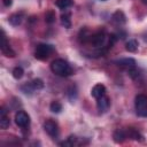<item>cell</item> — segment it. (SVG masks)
<instances>
[{"mask_svg": "<svg viewBox=\"0 0 147 147\" xmlns=\"http://www.w3.org/2000/svg\"><path fill=\"white\" fill-rule=\"evenodd\" d=\"M51 70L53 74H55L60 77H68V76L72 75V68L63 59H55L51 63Z\"/></svg>", "mask_w": 147, "mask_h": 147, "instance_id": "cell-1", "label": "cell"}, {"mask_svg": "<svg viewBox=\"0 0 147 147\" xmlns=\"http://www.w3.org/2000/svg\"><path fill=\"white\" fill-rule=\"evenodd\" d=\"M53 52H54V47L52 45H48V44H38L36 46V49H34V57L37 60L44 61V60H47Z\"/></svg>", "mask_w": 147, "mask_h": 147, "instance_id": "cell-2", "label": "cell"}, {"mask_svg": "<svg viewBox=\"0 0 147 147\" xmlns=\"http://www.w3.org/2000/svg\"><path fill=\"white\" fill-rule=\"evenodd\" d=\"M136 113L140 117H147V96L145 94H138L134 100Z\"/></svg>", "mask_w": 147, "mask_h": 147, "instance_id": "cell-3", "label": "cell"}, {"mask_svg": "<svg viewBox=\"0 0 147 147\" xmlns=\"http://www.w3.org/2000/svg\"><path fill=\"white\" fill-rule=\"evenodd\" d=\"M44 130L52 138H57V136H59V125L53 119H47L44 123Z\"/></svg>", "mask_w": 147, "mask_h": 147, "instance_id": "cell-4", "label": "cell"}, {"mask_svg": "<svg viewBox=\"0 0 147 147\" xmlns=\"http://www.w3.org/2000/svg\"><path fill=\"white\" fill-rule=\"evenodd\" d=\"M15 123L20 127H26L30 124V116L24 110H18L15 114Z\"/></svg>", "mask_w": 147, "mask_h": 147, "instance_id": "cell-5", "label": "cell"}, {"mask_svg": "<svg viewBox=\"0 0 147 147\" xmlns=\"http://www.w3.org/2000/svg\"><path fill=\"white\" fill-rule=\"evenodd\" d=\"M1 33H2V44H1V52L3 55H6L7 57H15L16 53L13 51V48L10 47L7 38H6V34H5V31L1 30Z\"/></svg>", "mask_w": 147, "mask_h": 147, "instance_id": "cell-6", "label": "cell"}, {"mask_svg": "<svg viewBox=\"0 0 147 147\" xmlns=\"http://www.w3.org/2000/svg\"><path fill=\"white\" fill-rule=\"evenodd\" d=\"M110 107V99L105 94L101 98L96 99V108L99 110V113H106Z\"/></svg>", "mask_w": 147, "mask_h": 147, "instance_id": "cell-7", "label": "cell"}, {"mask_svg": "<svg viewBox=\"0 0 147 147\" xmlns=\"http://www.w3.org/2000/svg\"><path fill=\"white\" fill-rule=\"evenodd\" d=\"M9 125H10V119L7 114V110L5 107H1V109H0V127L2 130H6L7 127H9Z\"/></svg>", "mask_w": 147, "mask_h": 147, "instance_id": "cell-8", "label": "cell"}, {"mask_svg": "<svg viewBox=\"0 0 147 147\" xmlns=\"http://www.w3.org/2000/svg\"><path fill=\"white\" fill-rule=\"evenodd\" d=\"M111 21L116 24V25H123V24H125L126 23V16H125V14L122 11V10H116L113 15H111Z\"/></svg>", "mask_w": 147, "mask_h": 147, "instance_id": "cell-9", "label": "cell"}, {"mask_svg": "<svg viewBox=\"0 0 147 147\" xmlns=\"http://www.w3.org/2000/svg\"><path fill=\"white\" fill-rule=\"evenodd\" d=\"M92 32L87 29V28H82L79 33H78V40L82 42V44H87L91 41V38H92Z\"/></svg>", "mask_w": 147, "mask_h": 147, "instance_id": "cell-10", "label": "cell"}, {"mask_svg": "<svg viewBox=\"0 0 147 147\" xmlns=\"http://www.w3.org/2000/svg\"><path fill=\"white\" fill-rule=\"evenodd\" d=\"M105 94H106V87L103 84H95L91 90V95L95 99H99Z\"/></svg>", "mask_w": 147, "mask_h": 147, "instance_id": "cell-11", "label": "cell"}, {"mask_svg": "<svg viewBox=\"0 0 147 147\" xmlns=\"http://www.w3.org/2000/svg\"><path fill=\"white\" fill-rule=\"evenodd\" d=\"M115 63L118 65V67H122V68H131V67H134L136 65V60L132 59V57H124V59H119L117 61H115Z\"/></svg>", "mask_w": 147, "mask_h": 147, "instance_id": "cell-12", "label": "cell"}, {"mask_svg": "<svg viewBox=\"0 0 147 147\" xmlns=\"http://www.w3.org/2000/svg\"><path fill=\"white\" fill-rule=\"evenodd\" d=\"M126 136L130 138V139H132V140H134V141H144V137H142V134L138 131V130H136V129H133V127H129L127 129V131H126Z\"/></svg>", "mask_w": 147, "mask_h": 147, "instance_id": "cell-13", "label": "cell"}, {"mask_svg": "<svg viewBox=\"0 0 147 147\" xmlns=\"http://www.w3.org/2000/svg\"><path fill=\"white\" fill-rule=\"evenodd\" d=\"M126 138H127L126 132L124 130H122V129H117L113 133V139H114V141L116 144H122Z\"/></svg>", "mask_w": 147, "mask_h": 147, "instance_id": "cell-14", "label": "cell"}, {"mask_svg": "<svg viewBox=\"0 0 147 147\" xmlns=\"http://www.w3.org/2000/svg\"><path fill=\"white\" fill-rule=\"evenodd\" d=\"M23 15H24V13H22V11L21 13H14L9 16L8 21L13 26H18L23 21Z\"/></svg>", "mask_w": 147, "mask_h": 147, "instance_id": "cell-15", "label": "cell"}, {"mask_svg": "<svg viewBox=\"0 0 147 147\" xmlns=\"http://www.w3.org/2000/svg\"><path fill=\"white\" fill-rule=\"evenodd\" d=\"M61 24L67 29L71 28V14L69 11L61 15Z\"/></svg>", "mask_w": 147, "mask_h": 147, "instance_id": "cell-16", "label": "cell"}, {"mask_svg": "<svg viewBox=\"0 0 147 147\" xmlns=\"http://www.w3.org/2000/svg\"><path fill=\"white\" fill-rule=\"evenodd\" d=\"M125 49L130 53H134L138 51V41L136 39H131L125 44Z\"/></svg>", "mask_w": 147, "mask_h": 147, "instance_id": "cell-17", "label": "cell"}, {"mask_svg": "<svg viewBox=\"0 0 147 147\" xmlns=\"http://www.w3.org/2000/svg\"><path fill=\"white\" fill-rule=\"evenodd\" d=\"M72 3H74V0H56V1H55V5H56L60 9H62V10H64V9H67V8H69V7H71Z\"/></svg>", "mask_w": 147, "mask_h": 147, "instance_id": "cell-18", "label": "cell"}, {"mask_svg": "<svg viewBox=\"0 0 147 147\" xmlns=\"http://www.w3.org/2000/svg\"><path fill=\"white\" fill-rule=\"evenodd\" d=\"M20 88H21V91H22L24 94H29V95H31V94L33 93V91H36L31 82H30V83H24L23 85H21Z\"/></svg>", "mask_w": 147, "mask_h": 147, "instance_id": "cell-19", "label": "cell"}, {"mask_svg": "<svg viewBox=\"0 0 147 147\" xmlns=\"http://www.w3.org/2000/svg\"><path fill=\"white\" fill-rule=\"evenodd\" d=\"M49 109H51L52 113L59 114V113H61V110H62V105H61L59 101H53V102L49 105Z\"/></svg>", "mask_w": 147, "mask_h": 147, "instance_id": "cell-20", "label": "cell"}, {"mask_svg": "<svg viewBox=\"0 0 147 147\" xmlns=\"http://www.w3.org/2000/svg\"><path fill=\"white\" fill-rule=\"evenodd\" d=\"M45 22L48 24H52L55 22V13L53 10H47L45 14Z\"/></svg>", "mask_w": 147, "mask_h": 147, "instance_id": "cell-21", "label": "cell"}, {"mask_svg": "<svg viewBox=\"0 0 147 147\" xmlns=\"http://www.w3.org/2000/svg\"><path fill=\"white\" fill-rule=\"evenodd\" d=\"M76 141H77L76 136H69L65 141H62V142H60L59 145H60V146H74V145L76 144Z\"/></svg>", "mask_w": 147, "mask_h": 147, "instance_id": "cell-22", "label": "cell"}, {"mask_svg": "<svg viewBox=\"0 0 147 147\" xmlns=\"http://www.w3.org/2000/svg\"><path fill=\"white\" fill-rule=\"evenodd\" d=\"M24 75V70L21 68V67H15L13 69V77L15 79H21Z\"/></svg>", "mask_w": 147, "mask_h": 147, "instance_id": "cell-23", "label": "cell"}, {"mask_svg": "<svg viewBox=\"0 0 147 147\" xmlns=\"http://www.w3.org/2000/svg\"><path fill=\"white\" fill-rule=\"evenodd\" d=\"M67 94H68V98H69L70 101L76 100V98H77V88H76V86H70Z\"/></svg>", "mask_w": 147, "mask_h": 147, "instance_id": "cell-24", "label": "cell"}, {"mask_svg": "<svg viewBox=\"0 0 147 147\" xmlns=\"http://www.w3.org/2000/svg\"><path fill=\"white\" fill-rule=\"evenodd\" d=\"M127 74H129V76H130L132 79H136V78H138V77H139V70L137 69V67H136V65H134V67L129 68V69H127Z\"/></svg>", "mask_w": 147, "mask_h": 147, "instance_id": "cell-25", "label": "cell"}, {"mask_svg": "<svg viewBox=\"0 0 147 147\" xmlns=\"http://www.w3.org/2000/svg\"><path fill=\"white\" fill-rule=\"evenodd\" d=\"M32 85H33V87H34V90H41L42 87H44V82L40 79V78H36V79H33L32 82Z\"/></svg>", "mask_w": 147, "mask_h": 147, "instance_id": "cell-26", "label": "cell"}, {"mask_svg": "<svg viewBox=\"0 0 147 147\" xmlns=\"http://www.w3.org/2000/svg\"><path fill=\"white\" fill-rule=\"evenodd\" d=\"M2 2H3V5H5L6 7H10V6H11V3H13V1H11V0H2Z\"/></svg>", "mask_w": 147, "mask_h": 147, "instance_id": "cell-27", "label": "cell"}, {"mask_svg": "<svg viewBox=\"0 0 147 147\" xmlns=\"http://www.w3.org/2000/svg\"><path fill=\"white\" fill-rule=\"evenodd\" d=\"M141 1H142V2L145 3V5H147V0H141Z\"/></svg>", "mask_w": 147, "mask_h": 147, "instance_id": "cell-28", "label": "cell"}, {"mask_svg": "<svg viewBox=\"0 0 147 147\" xmlns=\"http://www.w3.org/2000/svg\"><path fill=\"white\" fill-rule=\"evenodd\" d=\"M102 1H105V0H102Z\"/></svg>", "mask_w": 147, "mask_h": 147, "instance_id": "cell-29", "label": "cell"}]
</instances>
